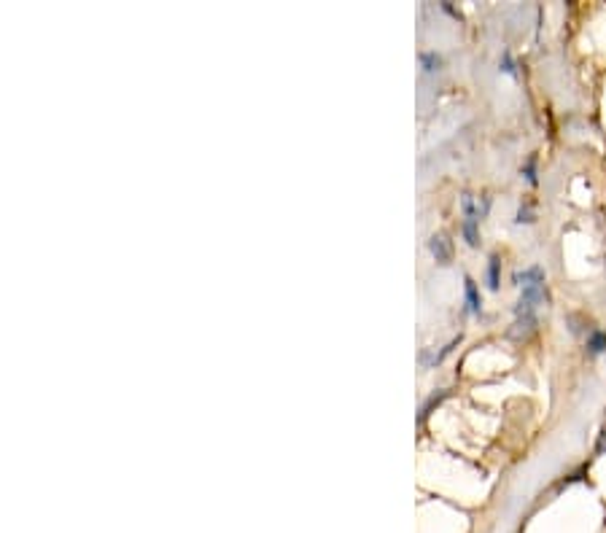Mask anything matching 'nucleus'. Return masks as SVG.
I'll return each instance as SVG.
<instances>
[{"mask_svg": "<svg viewBox=\"0 0 606 533\" xmlns=\"http://www.w3.org/2000/svg\"><path fill=\"white\" fill-rule=\"evenodd\" d=\"M429 251L434 253L437 264H450V259H453V246H450V240L445 235H434L429 240Z\"/></svg>", "mask_w": 606, "mask_h": 533, "instance_id": "f257e3e1", "label": "nucleus"}, {"mask_svg": "<svg viewBox=\"0 0 606 533\" xmlns=\"http://www.w3.org/2000/svg\"><path fill=\"white\" fill-rule=\"evenodd\" d=\"M534 331H537V315H517L510 337H515V340H528Z\"/></svg>", "mask_w": 606, "mask_h": 533, "instance_id": "f03ea898", "label": "nucleus"}, {"mask_svg": "<svg viewBox=\"0 0 606 533\" xmlns=\"http://www.w3.org/2000/svg\"><path fill=\"white\" fill-rule=\"evenodd\" d=\"M512 283L526 288V285H534V283H544V270L542 267H528V270H517L512 275Z\"/></svg>", "mask_w": 606, "mask_h": 533, "instance_id": "7ed1b4c3", "label": "nucleus"}, {"mask_svg": "<svg viewBox=\"0 0 606 533\" xmlns=\"http://www.w3.org/2000/svg\"><path fill=\"white\" fill-rule=\"evenodd\" d=\"M461 232H464V240H466L472 248H477L479 246V216H464Z\"/></svg>", "mask_w": 606, "mask_h": 533, "instance_id": "20e7f679", "label": "nucleus"}, {"mask_svg": "<svg viewBox=\"0 0 606 533\" xmlns=\"http://www.w3.org/2000/svg\"><path fill=\"white\" fill-rule=\"evenodd\" d=\"M464 291H466V305H469V313L479 315V310H482V299H479L477 283L472 281V278H466V283H464Z\"/></svg>", "mask_w": 606, "mask_h": 533, "instance_id": "39448f33", "label": "nucleus"}, {"mask_svg": "<svg viewBox=\"0 0 606 533\" xmlns=\"http://www.w3.org/2000/svg\"><path fill=\"white\" fill-rule=\"evenodd\" d=\"M587 350H590L593 356L604 353L606 350V331L604 329H590V331H587Z\"/></svg>", "mask_w": 606, "mask_h": 533, "instance_id": "423d86ee", "label": "nucleus"}, {"mask_svg": "<svg viewBox=\"0 0 606 533\" xmlns=\"http://www.w3.org/2000/svg\"><path fill=\"white\" fill-rule=\"evenodd\" d=\"M499 267H501V261H499V256H490V261H488V288L490 291H499Z\"/></svg>", "mask_w": 606, "mask_h": 533, "instance_id": "0eeeda50", "label": "nucleus"}, {"mask_svg": "<svg viewBox=\"0 0 606 533\" xmlns=\"http://www.w3.org/2000/svg\"><path fill=\"white\" fill-rule=\"evenodd\" d=\"M420 63H423V70H426V73H437V70L442 67V57H440L437 52H423V54H420Z\"/></svg>", "mask_w": 606, "mask_h": 533, "instance_id": "6e6552de", "label": "nucleus"}, {"mask_svg": "<svg viewBox=\"0 0 606 533\" xmlns=\"http://www.w3.org/2000/svg\"><path fill=\"white\" fill-rule=\"evenodd\" d=\"M445 396H447V391H440V393H434V396H431V399H429V402L423 404V409H420V417H418V423H423V420L429 417V412L437 407V404H440V402H442Z\"/></svg>", "mask_w": 606, "mask_h": 533, "instance_id": "1a4fd4ad", "label": "nucleus"}, {"mask_svg": "<svg viewBox=\"0 0 606 533\" xmlns=\"http://www.w3.org/2000/svg\"><path fill=\"white\" fill-rule=\"evenodd\" d=\"M537 157H531L528 162H526V167H523V175H526V181L531 184V186H537Z\"/></svg>", "mask_w": 606, "mask_h": 533, "instance_id": "9d476101", "label": "nucleus"}, {"mask_svg": "<svg viewBox=\"0 0 606 533\" xmlns=\"http://www.w3.org/2000/svg\"><path fill=\"white\" fill-rule=\"evenodd\" d=\"M537 216H534V210H531V205H520V210H517V224H534Z\"/></svg>", "mask_w": 606, "mask_h": 533, "instance_id": "9b49d317", "label": "nucleus"}, {"mask_svg": "<svg viewBox=\"0 0 606 533\" xmlns=\"http://www.w3.org/2000/svg\"><path fill=\"white\" fill-rule=\"evenodd\" d=\"M596 453H598V455L606 453V426H604V431H601V437H598V442H596Z\"/></svg>", "mask_w": 606, "mask_h": 533, "instance_id": "f8f14e48", "label": "nucleus"}, {"mask_svg": "<svg viewBox=\"0 0 606 533\" xmlns=\"http://www.w3.org/2000/svg\"><path fill=\"white\" fill-rule=\"evenodd\" d=\"M504 70H507V73H515V67H512V57H510V52H504Z\"/></svg>", "mask_w": 606, "mask_h": 533, "instance_id": "ddd939ff", "label": "nucleus"}]
</instances>
